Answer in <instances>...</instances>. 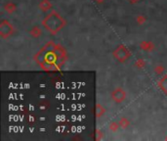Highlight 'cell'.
<instances>
[{
    "mask_svg": "<svg viewBox=\"0 0 167 141\" xmlns=\"http://www.w3.org/2000/svg\"><path fill=\"white\" fill-rule=\"evenodd\" d=\"M29 35L34 38H38L42 35V29H41L40 26H32L31 29L29 31Z\"/></svg>",
    "mask_w": 167,
    "mask_h": 141,
    "instance_id": "obj_9",
    "label": "cell"
},
{
    "mask_svg": "<svg viewBox=\"0 0 167 141\" xmlns=\"http://www.w3.org/2000/svg\"><path fill=\"white\" fill-rule=\"evenodd\" d=\"M118 123H119V126L121 128H123V129H125V128H127L129 125H130V122H129V120L127 119V118H121V119L119 120V122H118Z\"/></svg>",
    "mask_w": 167,
    "mask_h": 141,
    "instance_id": "obj_12",
    "label": "cell"
},
{
    "mask_svg": "<svg viewBox=\"0 0 167 141\" xmlns=\"http://www.w3.org/2000/svg\"><path fill=\"white\" fill-rule=\"evenodd\" d=\"M105 109L103 107L100 103H97L95 107V115L97 119H100L101 117H103L105 115Z\"/></svg>",
    "mask_w": 167,
    "mask_h": 141,
    "instance_id": "obj_10",
    "label": "cell"
},
{
    "mask_svg": "<svg viewBox=\"0 0 167 141\" xmlns=\"http://www.w3.org/2000/svg\"><path fill=\"white\" fill-rule=\"evenodd\" d=\"M129 3H131V4H136V3H138L140 1V0H128Z\"/></svg>",
    "mask_w": 167,
    "mask_h": 141,
    "instance_id": "obj_18",
    "label": "cell"
},
{
    "mask_svg": "<svg viewBox=\"0 0 167 141\" xmlns=\"http://www.w3.org/2000/svg\"><path fill=\"white\" fill-rule=\"evenodd\" d=\"M41 25L51 34H57L67 26V21L60 13L52 10L44 17Z\"/></svg>",
    "mask_w": 167,
    "mask_h": 141,
    "instance_id": "obj_2",
    "label": "cell"
},
{
    "mask_svg": "<svg viewBox=\"0 0 167 141\" xmlns=\"http://www.w3.org/2000/svg\"><path fill=\"white\" fill-rule=\"evenodd\" d=\"M94 1H95V2H97V3H99V4H100V3H103V2H105V0H94Z\"/></svg>",
    "mask_w": 167,
    "mask_h": 141,
    "instance_id": "obj_19",
    "label": "cell"
},
{
    "mask_svg": "<svg viewBox=\"0 0 167 141\" xmlns=\"http://www.w3.org/2000/svg\"><path fill=\"white\" fill-rule=\"evenodd\" d=\"M164 70H165V68H164L162 65H156V66L154 67V73H156V75H162L164 73Z\"/></svg>",
    "mask_w": 167,
    "mask_h": 141,
    "instance_id": "obj_15",
    "label": "cell"
},
{
    "mask_svg": "<svg viewBox=\"0 0 167 141\" xmlns=\"http://www.w3.org/2000/svg\"><path fill=\"white\" fill-rule=\"evenodd\" d=\"M140 48L143 50V51L146 52H152L155 48L154 43L151 40H143L140 42Z\"/></svg>",
    "mask_w": 167,
    "mask_h": 141,
    "instance_id": "obj_6",
    "label": "cell"
},
{
    "mask_svg": "<svg viewBox=\"0 0 167 141\" xmlns=\"http://www.w3.org/2000/svg\"><path fill=\"white\" fill-rule=\"evenodd\" d=\"M33 60L45 72H57L66 64L67 53L63 45L51 40L35 53Z\"/></svg>",
    "mask_w": 167,
    "mask_h": 141,
    "instance_id": "obj_1",
    "label": "cell"
},
{
    "mask_svg": "<svg viewBox=\"0 0 167 141\" xmlns=\"http://www.w3.org/2000/svg\"><path fill=\"white\" fill-rule=\"evenodd\" d=\"M15 32L13 25L8 20H2L0 22V37L3 39H7Z\"/></svg>",
    "mask_w": 167,
    "mask_h": 141,
    "instance_id": "obj_4",
    "label": "cell"
},
{
    "mask_svg": "<svg viewBox=\"0 0 167 141\" xmlns=\"http://www.w3.org/2000/svg\"><path fill=\"white\" fill-rule=\"evenodd\" d=\"M157 85H158V87L160 88V90L162 91L165 95H167V75H165L163 78H161L159 79Z\"/></svg>",
    "mask_w": 167,
    "mask_h": 141,
    "instance_id": "obj_8",
    "label": "cell"
},
{
    "mask_svg": "<svg viewBox=\"0 0 167 141\" xmlns=\"http://www.w3.org/2000/svg\"><path fill=\"white\" fill-rule=\"evenodd\" d=\"M134 67L137 68L138 70H142L146 67V62L143 60V59H138V60L135 62Z\"/></svg>",
    "mask_w": 167,
    "mask_h": 141,
    "instance_id": "obj_13",
    "label": "cell"
},
{
    "mask_svg": "<svg viewBox=\"0 0 167 141\" xmlns=\"http://www.w3.org/2000/svg\"><path fill=\"white\" fill-rule=\"evenodd\" d=\"M4 10H5L6 13L13 14L14 12L17 10V5L14 4L13 2H7L4 4Z\"/></svg>",
    "mask_w": 167,
    "mask_h": 141,
    "instance_id": "obj_11",
    "label": "cell"
},
{
    "mask_svg": "<svg viewBox=\"0 0 167 141\" xmlns=\"http://www.w3.org/2000/svg\"><path fill=\"white\" fill-rule=\"evenodd\" d=\"M119 127H120L119 123L117 122H111L110 125H108V129H110V131H113V132L117 131V129H118Z\"/></svg>",
    "mask_w": 167,
    "mask_h": 141,
    "instance_id": "obj_14",
    "label": "cell"
},
{
    "mask_svg": "<svg viewBox=\"0 0 167 141\" xmlns=\"http://www.w3.org/2000/svg\"><path fill=\"white\" fill-rule=\"evenodd\" d=\"M110 97L114 102L119 104V103H122L126 99V92L123 88L116 87L115 89L113 90V92L110 93Z\"/></svg>",
    "mask_w": 167,
    "mask_h": 141,
    "instance_id": "obj_5",
    "label": "cell"
},
{
    "mask_svg": "<svg viewBox=\"0 0 167 141\" xmlns=\"http://www.w3.org/2000/svg\"><path fill=\"white\" fill-rule=\"evenodd\" d=\"M113 56L117 62L119 63H125L131 57V52L124 44L117 45L113 51Z\"/></svg>",
    "mask_w": 167,
    "mask_h": 141,
    "instance_id": "obj_3",
    "label": "cell"
},
{
    "mask_svg": "<svg viewBox=\"0 0 167 141\" xmlns=\"http://www.w3.org/2000/svg\"><path fill=\"white\" fill-rule=\"evenodd\" d=\"M96 133H97V137H96L97 140L102 139V137L104 136V133H103V131H101L100 129H97V130H96Z\"/></svg>",
    "mask_w": 167,
    "mask_h": 141,
    "instance_id": "obj_17",
    "label": "cell"
},
{
    "mask_svg": "<svg viewBox=\"0 0 167 141\" xmlns=\"http://www.w3.org/2000/svg\"><path fill=\"white\" fill-rule=\"evenodd\" d=\"M38 8L40 9L41 12L46 13V12H48L52 9V3L49 0H41L40 3L38 4Z\"/></svg>",
    "mask_w": 167,
    "mask_h": 141,
    "instance_id": "obj_7",
    "label": "cell"
},
{
    "mask_svg": "<svg viewBox=\"0 0 167 141\" xmlns=\"http://www.w3.org/2000/svg\"><path fill=\"white\" fill-rule=\"evenodd\" d=\"M136 22L138 25L142 26L146 22V18L144 16V15H139V16H137V18H136Z\"/></svg>",
    "mask_w": 167,
    "mask_h": 141,
    "instance_id": "obj_16",
    "label": "cell"
}]
</instances>
